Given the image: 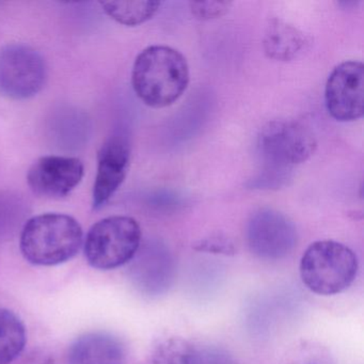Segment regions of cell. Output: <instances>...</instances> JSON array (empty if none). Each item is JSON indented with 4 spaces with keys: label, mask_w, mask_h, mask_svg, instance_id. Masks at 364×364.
Wrapping results in <instances>:
<instances>
[{
    "label": "cell",
    "mask_w": 364,
    "mask_h": 364,
    "mask_svg": "<svg viewBox=\"0 0 364 364\" xmlns=\"http://www.w3.org/2000/svg\"><path fill=\"white\" fill-rule=\"evenodd\" d=\"M317 148L310 129L293 119H277L264 125L257 137V151L267 170L282 173L308 161Z\"/></svg>",
    "instance_id": "obj_5"
},
{
    "label": "cell",
    "mask_w": 364,
    "mask_h": 364,
    "mask_svg": "<svg viewBox=\"0 0 364 364\" xmlns=\"http://www.w3.org/2000/svg\"><path fill=\"white\" fill-rule=\"evenodd\" d=\"M27 334L20 317L0 308V364H10L23 353Z\"/></svg>",
    "instance_id": "obj_14"
},
{
    "label": "cell",
    "mask_w": 364,
    "mask_h": 364,
    "mask_svg": "<svg viewBox=\"0 0 364 364\" xmlns=\"http://www.w3.org/2000/svg\"><path fill=\"white\" fill-rule=\"evenodd\" d=\"M105 14L125 26H137L151 20L161 8V1H102Z\"/></svg>",
    "instance_id": "obj_15"
},
{
    "label": "cell",
    "mask_w": 364,
    "mask_h": 364,
    "mask_svg": "<svg viewBox=\"0 0 364 364\" xmlns=\"http://www.w3.org/2000/svg\"><path fill=\"white\" fill-rule=\"evenodd\" d=\"M189 84V67L178 50L166 46L144 48L134 63L132 85L146 105L164 108L176 103Z\"/></svg>",
    "instance_id": "obj_1"
},
{
    "label": "cell",
    "mask_w": 364,
    "mask_h": 364,
    "mask_svg": "<svg viewBox=\"0 0 364 364\" xmlns=\"http://www.w3.org/2000/svg\"><path fill=\"white\" fill-rule=\"evenodd\" d=\"M48 78L46 60L39 52L21 43L0 48V95L28 100L43 89Z\"/></svg>",
    "instance_id": "obj_6"
},
{
    "label": "cell",
    "mask_w": 364,
    "mask_h": 364,
    "mask_svg": "<svg viewBox=\"0 0 364 364\" xmlns=\"http://www.w3.org/2000/svg\"><path fill=\"white\" fill-rule=\"evenodd\" d=\"M232 6L231 1H191L189 9L197 20L210 21L225 16Z\"/></svg>",
    "instance_id": "obj_17"
},
{
    "label": "cell",
    "mask_w": 364,
    "mask_h": 364,
    "mask_svg": "<svg viewBox=\"0 0 364 364\" xmlns=\"http://www.w3.org/2000/svg\"><path fill=\"white\" fill-rule=\"evenodd\" d=\"M131 161V144L125 136L110 137L97 155V171L92 191L95 210L103 208L127 178Z\"/></svg>",
    "instance_id": "obj_10"
},
{
    "label": "cell",
    "mask_w": 364,
    "mask_h": 364,
    "mask_svg": "<svg viewBox=\"0 0 364 364\" xmlns=\"http://www.w3.org/2000/svg\"><path fill=\"white\" fill-rule=\"evenodd\" d=\"M197 346L182 338L161 341L152 355V364H193Z\"/></svg>",
    "instance_id": "obj_16"
},
{
    "label": "cell",
    "mask_w": 364,
    "mask_h": 364,
    "mask_svg": "<svg viewBox=\"0 0 364 364\" xmlns=\"http://www.w3.org/2000/svg\"><path fill=\"white\" fill-rule=\"evenodd\" d=\"M193 364H236L235 360L225 349L216 346L197 347Z\"/></svg>",
    "instance_id": "obj_19"
},
{
    "label": "cell",
    "mask_w": 364,
    "mask_h": 364,
    "mask_svg": "<svg viewBox=\"0 0 364 364\" xmlns=\"http://www.w3.org/2000/svg\"><path fill=\"white\" fill-rule=\"evenodd\" d=\"M247 242L259 259H281L297 245V229L293 221L272 208H261L251 215L246 228Z\"/></svg>",
    "instance_id": "obj_7"
},
{
    "label": "cell",
    "mask_w": 364,
    "mask_h": 364,
    "mask_svg": "<svg viewBox=\"0 0 364 364\" xmlns=\"http://www.w3.org/2000/svg\"><path fill=\"white\" fill-rule=\"evenodd\" d=\"M31 364H54V362L50 359H48V358H35L33 361L29 362Z\"/></svg>",
    "instance_id": "obj_20"
},
{
    "label": "cell",
    "mask_w": 364,
    "mask_h": 364,
    "mask_svg": "<svg viewBox=\"0 0 364 364\" xmlns=\"http://www.w3.org/2000/svg\"><path fill=\"white\" fill-rule=\"evenodd\" d=\"M129 265V279L135 289L148 297H159L176 280V266L167 251H137Z\"/></svg>",
    "instance_id": "obj_11"
},
{
    "label": "cell",
    "mask_w": 364,
    "mask_h": 364,
    "mask_svg": "<svg viewBox=\"0 0 364 364\" xmlns=\"http://www.w3.org/2000/svg\"><path fill=\"white\" fill-rule=\"evenodd\" d=\"M193 248L198 251L225 255H234L236 251L233 242L227 236L220 235V234H215L198 240L193 245Z\"/></svg>",
    "instance_id": "obj_18"
},
{
    "label": "cell",
    "mask_w": 364,
    "mask_h": 364,
    "mask_svg": "<svg viewBox=\"0 0 364 364\" xmlns=\"http://www.w3.org/2000/svg\"><path fill=\"white\" fill-rule=\"evenodd\" d=\"M82 240L84 232L75 218L58 213H46L25 223L20 248L29 263L54 266L75 257Z\"/></svg>",
    "instance_id": "obj_2"
},
{
    "label": "cell",
    "mask_w": 364,
    "mask_h": 364,
    "mask_svg": "<svg viewBox=\"0 0 364 364\" xmlns=\"http://www.w3.org/2000/svg\"><path fill=\"white\" fill-rule=\"evenodd\" d=\"M325 102L332 118L353 122L363 116L364 67L360 61H345L328 77Z\"/></svg>",
    "instance_id": "obj_8"
},
{
    "label": "cell",
    "mask_w": 364,
    "mask_h": 364,
    "mask_svg": "<svg viewBox=\"0 0 364 364\" xmlns=\"http://www.w3.org/2000/svg\"><path fill=\"white\" fill-rule=\"evenodd\" d=\"M69 364H125L124 345L112 334L90 332L71 345Z\"/></svg>",
    "instance_id": "obj_12"
},
{
    "label": "cell",
    "mask_w": 364,
    "mask_h": 364,
    "mask_svg": "<svg viewBox=\"0 0 364 364\" xmlns=\"http://www.w3.org/2000/svg\"><path fill=\"white\" fill-rule=\"evenodd\" d=\"M306 43L308 39L300 29L281 18L269 20L264 31L263 50L272 60H294L304 52Z\"/></svg>",
    "instance_id": "obj_13"
},
{
    "label": "cell",
    "mask_w": 364,
    "mask_h": 364,
    "mask_svg": "<svg viewBox=\"0 0 364 364\" xmlns=\"http://www.w3.org/2000/svg\"><path fill=\"white\" fill-rule=\"evenodd\" d=\"M141 242L139 223L129 216H112L92 225L85 240V257L95 269L110 270L129 263Z\"/></svg>",
    "instance_id": "obj_4"
},
{
    "label": "cell",
    "mask_w": 364,
    "mask_h": 364,
    "mask_svg": "<svg viewBox=\"0 0 364 364\" xmlns=\"http://www.w3.org/2000/svg\"><path fill=\"white\" fill-rule=\"evenodd\" d=\"M85 167L76 157L48 155L40 157L29 168L27 183L39 197L63 199L82 182Z\"/></svg>",
    "instance_id": "obj_9"
},
{
    "label": "cell",
    "mask_w": 364,
    "mask_h": 364,
    "mask_svg": "<svg viewBox=\"0 0 364 364\" xmlns=\"http://www.w3.org/2000/svg\"><path fill=\"white\" fill-rule=\"evenodd\" d=\"M358 272L355 252L336 240H317L304 251L300 277L313 293L332 296L350 287Z\"/></svg>",
    "instance_id": "obj_3"
}]
</instances>
